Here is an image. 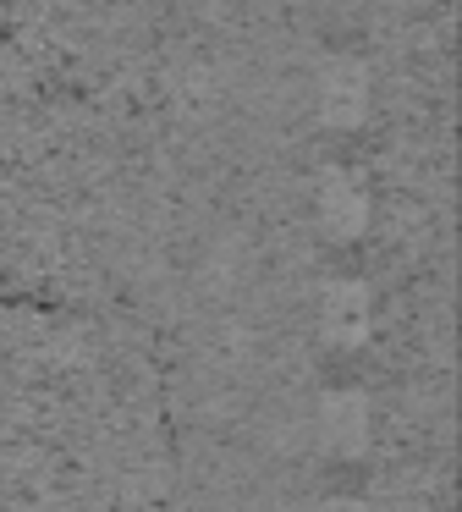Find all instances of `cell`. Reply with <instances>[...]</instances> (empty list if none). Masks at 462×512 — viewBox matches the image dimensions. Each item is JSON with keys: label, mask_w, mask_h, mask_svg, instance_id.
<instances>
[{"label": "cell", "mask_w": 462, "mask_h": 512, "mask_svg": "<svg viewBox=\"0 0 462 512\" xmlns=\"http://www.w3.org/2000/svg\"><path fill=\"white\" fill-rule=\"evenodd\" d=\"M0 512H182L165 380L132 325L0 298Z\"/></svg>", "instance_id": "cell-1"}]
</instances>
